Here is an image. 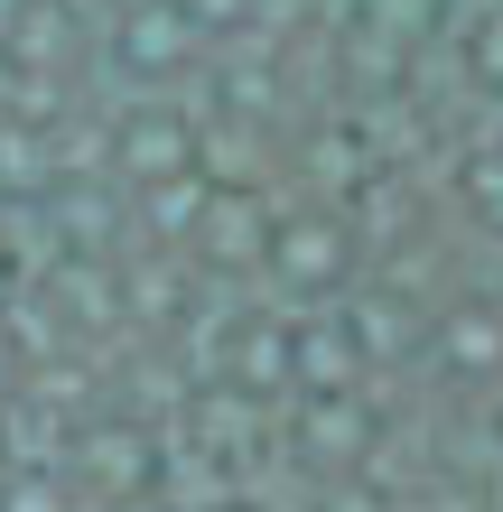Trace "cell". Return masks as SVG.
Returning <instances> with one entry per match:
<instances>
[{
    "instance_id": "1",
    "label": "cell",
    "mask_w": 503,
    "mask_h": 512,
    "mask_svg": "<svg viewBox=\"0 0 503 512\" xmlns=\"http://www.w3.org/2000/svg\"><path fill=\"white\" fill-rule=\"evenodd\" d=\"M261 270L289 289V298H336L345 270H354V233L327 215V205H289L261 233Z\"/></svg>"
},
{
    "instance_id": "2",
    "label": "cell",
    "mask_w": 503,
    "mask_h": 512,
    "mask_svg": "<svg viewBox=\"0 0 503 512\" xmlns=\"http://www.w3.org/2000/svg\"><path fill=\"white\" fill-rule=\"evenodd\" d=\"M438 364L457 382H503V308H448L438 317Z\"/></svg>"
}]
</instances>
